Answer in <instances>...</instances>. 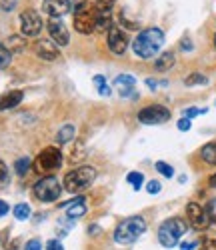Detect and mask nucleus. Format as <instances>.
<instances>
[{
  "mask_svg": "<svg viewBox=\"0 0 216 250\" xmlns=\"http://www.w3.org/2000/svg\"><path fill=\"white\" fill-rule=\"evenodd\" d=\"M162 44H164V32L160 28H146L134 38L132 50L138 58L148 60L160 52Z\"/></svg>",
  "mask_w": 216,
  "mask_h": 250,
  "instance_id": "obj_1",
  "label": "nucleus"
},
{
  "mask_svg": "<svg viewBox=\"0 0 216 250\" xmlns=\"http://www.w3.org/2000/svg\"><path fill=\"white\" fill-rule=\"evenodd\" d=\"M146 232V220L142 216H130L122 220L116 230H114V240L118 244H134L142 234Z\"/></svg>",
  "mask_w": 216,
  "mask_h": 250,
  "instance_id": "obj_2",
  "label": "nucleus"
},
{
  "mask_svg": "<svg viewBox=\"0 0 216 250\" xmlns=\"http://www.w3.org/2000/svg\"><path fill=\"white\" fill-rule=\"evenodd\" d=\"M186 230H188V224L182 218H168L158 228V242L166 248H174L178 240L186 234Z\"/></svg>",
  "mask_w": 216,
  "mask_h": 250,
  "instance_id": "obj_3",
  "label": "nucleus"
},
{
  "mask_svg": "<svg viewBox=\"0 0 216 250\" xmlns=\"http://www.w3.org/2000/svg\"><path fill=\"white\" fill-rule=\"evenodd\" d=\"M94 178H96V170L92 166H78V168L70 170L66 176H64V188L72 194L82 192L94 182Z\"/></svg>",
  "mask_w": 216,
  "mask_h": 250,
  "instance_id": "obj_4",
  "label": "nucleus"
},
{
  "mask_svg": "<svg viewBox=\"0 0 216 250\" xmlns=\"http://www.w3.org/2000/svg\"><path fill=\"white\" fill-rule=\"evenodd\" d=\"M96 10L90 2H86V0H82V2L76 4L74 8V28L76 32L80 34H90L96 26Z\"/></svg>",
  "mask_w": 216,
  "mask_h": 250,
  "instance_id": "obj_5",
  "label": "nucleus"
},
{
  "mask_svg": "<svg viewBox=\"0 0 216 250\" xmlns=\"http://www.w3.org/2000/svg\"><path fill=\"white\" fill-rule=\"evenodd\" d=\"M60 192H62L60 182L54 176H44L34 184V196L40 202H54L60 198Z\"/></svg>",
  "mask_w": 216,
  "mask_h": 250,
  "instance_id": "obj_6",
  "label": "nucleus"
},
{
  "mask_svg": "<svg viewBox=\"0 0 216 250\" xmlns=\"http://www.w3.org/2000/svg\"><path fill=\"white\" fill-rule=\"evenodd\" d=\"M60 164H62V152H60L58 148H54V146L44 148V150L38 154V158H36V162H34L36 170L42 172V174L60 168Z\"/></svg>",
  "mask_w": 216,
  "mask_h": 250,
  "instance_id": "obj_7",
  "label": "nucleus"
},
{
  "mask_svg": "<svg viewBox=\"0 0 216 250\" xmlns=\"http://www.w3.org/2000/svg\"><path fill=\"white\" fill-rule=\"evenodd\" d=\"M138 120L142 124H164L166 120H170V110L162 104H150L138 112Z\"/></svg>",
  "mask_w": 216,
  "mask_h": 250,
  "instance_id": "obj_8",
  "label": "nucleus"
},
{
  "mask_svg": "<svg viewBox=\"0 0 216 250\" xmlns=\"http://www.w3.org/2000/svg\"><path fill=\"white\" fill-rule=\"evenodd\" d=\"M186 216H188V222L192 228H196V230H206V228L210 226V214L208 210H204V208L196 202H190L186 204Z\"/></svg>",
  "mask_w": 216,
  "mask_h": 250,
  "instance_id": "obj_9",
  "label": "nucleus"
},
{
  "mask_svg": "<svg viewBox=\"0 0 216 250\" xmlns=\"http://www.w3.org/2000/svg\"><path fill=\"white\" fill-rule=\"evenodd\" d=\"M20 30L24 36H36L42 30V18L34 10H24L20 14Z\"/></svg>",
  "mask_w": 216,
  "mask_h": 250,
  "instance_id": "obj_10",
  "label": "nucleus"
},
{
  "mask_svg": "<svg viewBox=\"0 0 216 250\" xmlns=\"http://www.w3.org/2000/svg\"><path fill=\"white\" fill-rule=\"evenodd\" d=\"M108 48H110L114 54H124L126 48H128V38L124 34L122 28H118L116 24H112L110 28H108Z\"/></svg>",
  "mask_w": 216,
  "mask_h": 250,
  "instance_id": "obj_11",
  "label": "nucleus"
},
{
  "mask_svg": "<svg viewBox=\"0 0 216 250\" xmlns=\"http://www.w3.org/2000/svg\"><path fill=\"white\" fill-rule=\"evenodd\" d=\"M48 32H50V38L60 46H66L70 42V32L66 26H64L62 18H50L48 20Z\"/></svg>",
  "mask_w": 216,
  "mask_h": 250,
  "instance_id": "obj_12",
  "label": "nucleus"
},
{
  "mask_svg": "<svg viewBox=\"0 0 216 250\" xmlns=\"http://www.w3.org/2000/svg\"><path fill=\"white\" fill-rule=\"evenodd\" d=\"M70 8H72L70 0H44L42 2V10L50 18H62L66 12H70Z\"/></svg>",
  "mask_w": 216,
  "mask_h": 250,
  "instance_id": "obj_13",
  "label": "nucleus"
},
{
  "mask_svg": "<svg viewBox=\"0 0 216 250\" xmlns=\"http://www.w3.org/2000/svg\"><path fill=\"white\" fill-rule=\"evenodd\" d=\"M34 52H36L38 58L48 60V62H52L60 56V50H58L56 42H50V40H38V42L34 44Z\"/></svg>",
  "mask_w": 216,
  "mask_h": 250,
  "instance_id": "obj_14",
  "label": "nucleus"
},
{
  "mask_svg": "<svg viewBox=\"0 0 216 250\" xmlns=\"http://www.w3.org/2000/svg\"><path fill=\"white\" fill-rule=\"evenodd\" d=\"M60 206L66 208V216H68L70 220H76V218L84 216V212H86L84 196H76V198H72V200H68V202H62Z\"/></svg>",
  "mask_w": 216,
  "mask_h": 250,
  "instance_id": "obj_15",
  "label": "nucleus"
},
{
  "mask_svg": "<svg viewBox=\"0 0 216 250\" xmlns=\"http://www.w3.org/2000/svg\"><path fill=\"white\" fill-rule=\"evenodd\" d=\"M114 86L118 88V92H120L122 96H132L134 86H136V78L130 76V74H120V76H116V80H114Z\"/></svg>",
  "mask_w": 216,
  "mask_h": 250,
  "instance_id": "obj_16",
  "label": "nucleus"
},
{
  "mask_svg": "<svg viewBox=\"0 0 216 250\" xmlns=\"http://www.w3.org/2000/svg\"><path fill=\"white\" fill-rule=\"evenodd\" d=\"M22 98H24L22 90H10V92L2 94L0 96V110H10V108L18 106V104L22 102Z\"/></svg>",
  "mask_w": 216,
  "mask_h": 250,
  "instance_id": "obj_17",
  "label": "nucleus"
},
{
  "mask_svg": "<svg viewBox=\"0 0 216 250\" xmlns=\"http://www.w3.org/2000/svg\"><path fill=\"white\" fill-rule=\"evenodd\" d=\"M110 14H112V8H98L96 10V26H94L96 32H106L112 26Z\"/></svg>",
  "mask_w": 216,
  "mask_h": 250,
  "instance_id": "obj_18",
  "label": "nucleus"
},
{
  "mask_svg": "<svg viewBox=\"0 0 216 250\" xmlns=\"http://www.w3.org/2000/svg\"><path fill=\"white\" fill-rule=\"evenodd\" d=\"M174 62H176L174 54L172 52H162L154 62V68H156V72H166V70H170L172 66H174Z\"/></svg>",
  "mask_w": 216,
  "mask_h": 250,
  "instance_id": "obj_19",
  "label": "nucleus"
},
{
  "mask_svg": "<svg viewBox=\"0 0 216 250\" xmlns=\"http://www.w3.org/2000/svg\"><path fill=\"white\" fill-rule=\"evenodd\" d=\"M74 138V126L72 124H66V126H62L58 132H56V142L58 144H66Z\"/></svg>",
  "mask_w": 216,
  "mask_h": 250,
  "instance_id": "obj_20",
  "label": "nucleus"
},
{
  "mask_svg": "<svg viewBox=\"0 0 216 250\" xmlns=\"http://www.w3.org/2000/svg\"><path fill=\"white\" fill-rule=\"evenodd\" d=\"M200 156H202L204 162H208V164H216V142H210V144H206V146H202Z\"/></svg>",
  "mask_w": 216,
  "mask_h": 250,
  "instance_id": "obj_21",
  "label": "nucleus"
},
{
  "mask_svg": "<svg viewBox=\"0 0 216 250\" xmlns=\"http://www.w3.org/2000/svg\"><path fill=\"white\" fill-rule=\"evenodd\" d=\"M92 82L96 84V90H98V94L100 96H110V86H108V82L104 80V76H100V74H96L94 78H92Z\"/></svg>",
  "mask_w": 216,
  "mask_h": 250,
  "instance_id": "obj_22",
  "label": "nucleus"
},
{
  "mask_svg": "<svg viewBox=\"0 0 216 250\" xmlns=\"http://www.w3.org/2000/svg\"><path fill=\"white\" fill-rule=\"evenodd\" d=\"M184 84H186V86H196V84H208V78H206L204 74H200V72H192V74H188V76L184 78Z\"/></svg>",
  "mask_w": 216,
  "mask_h": 250,
  "instance_id": "obj_23",
  "label": "nucleus"
},
{
  "mask_svg": "<svg viewBox=\"0 0 216 250\" xmlns=\"http://www.w3.org/2000/svg\"><path fill=\"white\" fill-rule=\"evenodd\" d=\"M8 50H10L12 54L22 52V50H24V40L20 38V36H10V38H8Z\"/></svg>",
  "mask_w": 216,
  "mask_h": 250,
  "instance_id": "obj_24",
  "label": "nucleus"
},
{
  "mask_svg": "<svg viewBox=\"0 0 216 250\" xmlns=\"http://www.w3.org/2000/svg\"><path fill=\"white\" fill-rule=\"evenodd\" d=\"M28 168H30V158H28V156L18 158V160H16V164H14V170H16V174H18V176H24V174L28 172Z\"/></svg>",
  "mask_w": 216,
  "mask_h": 250,
  "instance_id": "obj_25",
  "label": "nucleus"
},
{
  "mask_svg": "<svg viewBox=\"0 0 216 250\" xmlns=\"http://www.w3.org/2000/svg\"><path fill=\"white\" fill-rule=\"evenodd\" d=\"M14 216H16V220H28L30 218V206L28 204H16Z\"/></svg>",
  "mask_w": 216,
  "mask_h": 250,
  "instance_id": "obj_26",
  "label": "nucleus"
},
{
  "mask_svg": "<svg viewBox=\"0 0 216 250\" xmlns=\"http://www.w3.org/2000/svg\"><path fill=\"white\" fill-rule=\"evenodd\" d=\"M10 60H12V52L8 50V46L0 42V68H6L10 64Z\"/></svg>",
  "mask_w": 216,
  "mask_h": 250,
  "instance_id": "obj_27",
  "label": "nucleus"
},
{
  "mask_svg": "<svg viewBox=\"0 0 216 250\" xmlns=\"http://www.w3.org/2000/svg\"><path fill=\"white\" fill-rule=\"evenodd\" d=\"M126 180H128V184H132L134 190H140V186L144 184V176L140 172H130V174L126 176Z\"/></svg>",
  "mask_w": 216,
  "mask_h": 250,
  "instance_id": "obj_28",
  "label": "nucleus"
},
{
  "mask_svg": "<svg viewBox=\"0 0 216 250\" xmlns=\"http://www.w3.org/2000/svg\"><path fill=\"white\" fill-rule=\"evenodd\" d=\"M156 170H158L162 176H166V178H172V176H174V168H172L170 164L162 162V160H158V162H156Z\"/></svg>",
  "mask_w": 216,
  "mask_h": 250,
  "instance_id": "obj_29",
  "label": "nucleus"
},
{
  "mask_svg": "<svg viewBox=\"0 0 216 250\" xmlns=\"http://www.w3.org/2000/svg\"><path fill=\"white\" fill-rule=\"evenodd\" d=\"M202 244H204V248L216 250V232H206L204 238H202Z\"/></svg>",
  "mask_w": 216,
  "mask_h": 250,
  "instance_id": "obj_30",
  "label": "nucleus"
},
{
  "mask_svg": "<svg viewBox=\"0 0 216 250\" xmlns=\"http://www.w3.org/2000/svg\"><path fill=\"white\" fill-rule=\"evenodd\" d=\"M86 156V148L82 146V144H78V146L72 150V154H70V160L72 162H78V160H82Z\"/></svg>",
  "mask_w": 216,
  "mask_h": 250,
  "instance_id": "obj_31",
  "label": "nucleus"
},
{
  "mask_svg": "<svg viewBox=\"0 0 216 250\" xmlns=\"http://www.w3.org/2000/svg\"><path fill=\"white\" fill-rule=\"evenodd\" d=\"M146 190H148L150 194H158V192L162 190V184H160L158 180H150V182L146 184Z\"/></svg>",
  "mask_w": 216,
  "mask_h": 250,
  "instance_id": "obj_32",
  "label": "nucleus"
},
{
  "mask_svg": "<svg viewBox=\"0 0 216 250\" xmlns=\"http://www.w3.org/2000/svg\"><path fill=\"white\" fill-rule=\"evenodd\" d=\"M146 86L150 90H158V86H166V80H154V78H146Z\"/></svg>",
  "mask_w": 216,
  "mask_h": 250,
  "instance_id": "obj_33",
  "label": "nucleus"
},
{
  "mask_svg": "<svg viewBox=\"0 0 216 250\" xmlns=\"http://www.w3.org/2000/svg\"><path fill=\"white\" fill-rule=\"evenodd\" d=\"M8 182V168H6V164L0 160V186H4Z\"/></svg>",
  "mask_w": 216,
  "mask_h": 250,
  "instance_id": "obj_34",
  "label": "nucleus"
},
{
  "mask_svg": "<svg viewBox=\"0 0 216 250\" xmlns=\"http://www.w3.org/2000/svg\"><path fill=\"white\" fill-rule=\"evenodd\" d=\"M176 126H178V130H182V132H186V130H190V126H192V122H190V118H180L178 120V124H176Z\"/></svg>",
  "mask_w": 216,
  "mask_h": 250,
  "instance_id": "obj_35",
  "label": "nucleus"
},
{
  "mask_svg": "<svg viewBox=\"0 0 216 250\" xmlns=\"http://www.w3.org/2000/svg\"><path fill=\"white\" fill-rule=\"evenodd\" d=\"M206 108H186L184 110V116L186 118H194V116H198V114H204Z\"/></svg>",
  "mask_w": 216,
  "mask_h": 250,
  "instance_id": "obj_36",
  "label": "nucleus"
},
{
  "mask_svg": "<svg viewBox=\"0 0 216 250\" xmlns=\"http://www.w3.org/2000/svg\"><path fill=\"white\" fill-rule=\"evenodd\" d=\"M116 0H96V6L98 8H112Z\"/></svg>",
  "mask_w": 216,
  "mask_h": 250,
  "instance_id": "obj_37",
  "label": "nucleus"
},
{
  "mask_svg": "<svg viewBox=\"0 0 216 250\" xmlns=\"http://www.w3.org/2000/svg\"><path fill=\"white\" fill-rule=\"evenodd\" d=\"M198 244H200L198 240H190V242H182L180 248H182V250H192V248H196Z\"/></svg>",
  "mask_w": 216,
  "mask_h": 250,
  "instance_id": "obj_38",
  "label": "nucleus"
},
{
  "mask_svg": "<svg viewBox=\"0 0 216 250\" xmlns=\"http://www.w3.org/2000/svg\"><path fill=\"white\" fill-rule=\"evenodd\" d=\"M46 248H50V250H60V248H62V242H60V240H48V242H46Z\"/></svg>",
  "mask_w": 216,
  "mask_h": 250,
  "instance_id": "obj_39",
  "label": "nucleus"
},
{
  "mask_svg": "<svg viewBox=\"0 0 216 250\" xmlns=\"http://www.w3.org/2000/svg\"><path fill=\"white\" fill-rule=\"evenodd\" d=\"M6 212H8V204L4 200H0V218H2Z\"/></svg>",
  "mask_w": 216,
  "mask_h": 250,
  "instance_id": "obj_40",
  "label": "nucleus"
},
{
  "mask_svg": "<svg viewBox=\"0 0 216 250\" xmlns=\"http://www.w3.org/2000/svg\"><path fill=\"white\" fill-rule=\"evenodd\" d=\"M26 248H30V250H38V248H40V240H30V242L26 244Z\"/></svg>",
  "mask_w": 216,
  "mask_h": 250,
  "instance_id": "obj_41",
  "label": "nucleus"
},
{
  "mask_svg": "<svg viewBox=\"0 0 216 250\" xmlns=\"http://www.w3.org/2000/svg\"><path fill=\"white\" fill-rule=\"evenodd\" d=\"M182 50H192V44L188 42V40H184V42H182Z\"/></svg>",
  "mask_w": 216,
  "mask_h": 250,
  "instance_id": "obj_42",
  "label": "nucleus"
},
{
  "mask_svg": "<svg viewBox=\"0 0 216 250\" xmlns=\"http://www.w3.org/2000/svg\"><path fill=\"white\" fill-rule=\"evenodd\" d=\"M210 186H216V174L210 176Z\"/></svg>",
  "mask_w": 216,
  "mask_h": 250,
  "instance_id": "obj_43",
  "label": "nucleus"
},
{
  "mask_svg": "<svg viewBox=\"0 0 216 250\" xmlns=\"http://www.w3.org/2000/svg\"><path fill=\"white\" fill-rule=\"evenodd\" d=\"M214 48H216V34H214Z\"/></svg>",
  "mask_w": 216,
  "mask_h": 250,
  "instance_id": "obj_44",
  "label": "nucleus"
}]
</instances>
